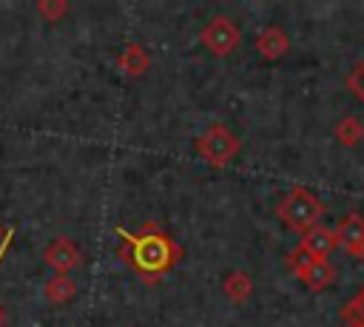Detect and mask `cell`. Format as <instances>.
<instances>
[{"mask_svg": "<svg viewBox=\"0 0 364 327\" xmlns=\"http://www.w3.org/2000/svg\"><path fill=\"white\" fill-rule=\"evenodd\" d=\"M279 213H282V219H284L290 227L310 230V227L318 222V216H321V202H318L313 193H307L304 188H296V191H290V193L282 199Z\"/></svg>", "mask_w": 364, "mask_h": 327, "instance_id": "cell-1", "label": "cell"}, {"mask_svg": "<svg viewBox=\"0 0 364 327\" xmlns=\"http://www.w3.org/2000/svg\"><path fill=\"white\" fill-rule=\"evenodd\" d=\"M202 43H205L213 54H228V51H233V48L239 45V28H236V23L228 20V17H213V20L205 26V31H202Z\"/></svg>", "mask_w": 364, "mask_h": 327, "instance_id": "cell-2", "label": "cell"}, {"mask_svg": "<svg viewBox=\"0 0 364 327\" xmlns=\"http://www.w3.org/2000/svg\"><path fill=\"white\" fill-rule=\"evenodd\" d=\"M199 151L205 154L208 162L222 165V162H228V159L236 154V136H233L228 128L216 125V128H210V131L199 139Z\"/></svg>", "mask_w": 364, "mask_h": 327, "instance_id": "cell-3", "label": "cell"}, {"mask_svg": "<svg viewBox=\"0 0 364 327\" xmlns=\"http://www.w3.org/2000/svg\"><path fill=\"white\" fill-rule=\"evenodd\" d=\"M43 259H46V264L54 270V273H68V270H74L77 264H80V250H77V245L71 242V239H54L48 247H46V253H43Z\"/></svg>", "mask_w": 364, "mask_h": 327, "instance_id": "cell-4", "label": "cell"}, {"mask_svg": "<svg viewBox=\"0 0 364 327\" xmlns=\"http://www.w3.org/2000/svg\"><path fill=\"white\" fill-rule=\"evenodd\" d=\"M333 239L350 250L353 256H364V219L361 216H347L344 222H338Z\"/></svg>", "mask_w": 364, "mask_h": 327, "instance_id": "cell-5", "label": "cell"}, {"mask_svg": "<svg viewBox=\"0 0 364 327\" xmlns=\"http://www.w3.org/2000/svg\"><path fill=\"white\" fill-rule=\"evenodd\" d=\"M74 293H77V284H74L68 276H63V273H54V276L43 284V296H46L51 304H63V301H68Z\"/></svg>", "mask_w": 364, "mask_h": 327, "instance_id": "cell-6", "label": "cell"}, {"mask_svg": "<svg viewBox=\"0 0 364 327\" xmlns=\"http://www.w3.org/2000/svg\"><path fill=\"white\" fill-rule=\"evenodd\" d=\"M301 250H307L313 259H324L333 250V233L324 227H310L304 242H301Z\"/></svg>", "mask_w": 364, "mask_h": 327, "instance_id": "cell-7", "label": "cell"}, {"mask_svg": "<svg viewBox=\"0 0 364 327\" xmlns=\"http://www.w3.org/2000/svg\"><path fill=\"white\" fill-rule=\"evenodd\" d=\"M299 276H301L313 290H321V287H327V284H330L333 270H330V264H327L324 259H310V262L299 270Z\"/></svg>", "mask_w": 364, "mask_h": 327, "instance_id": "cell-8", "label": "cell"}, {"mask_svg": "<svg viewBox=\"0 0 364 327\" xmlns=\"http://www.w3.org/2000/svg\"><path fill=\"white\" fill-rule=\"evenodd\" d=\"M139 264L145 267H162L165 264V250H162V242L159 239H148V242H139Z\"/></svg>", "mask_w": 364, "mask_h": 327, "instance_id": "cell-9", "label": "cell"}, {"mask_svg": "<svg viewBox=\"0 0 364 327\" xmlns=\"http://www.w3.org/2000/svg\"><path fill=\"white\" fill-rule=\"evenodd\" d=\"M259 45H262V51H264L267 57H276V54H282V51H284L287 40L282 37V31H279V28H267V31L259 37Z\"/></svg>", "mask_w": 364, "mask_h": 327, "instance_id": "cell-10", "label": "cell"}, {"mask_svg": "<svg viewBox=\"0 0 364 327\" xmlns=\"http://www.w3.org/2000/svg\"><path fill=\"white\" fill-rule=\"evenodd\" d=\"M336 134H338V139H341L344 145H353V142H355V139L364 134V128H361L355 119H344V122L336 128Z\"/></svg>", "mask_w": 364, "mask_h": 327, "instance_id": "cell-11", "label": "cell"}, {"mask_svg": "<svg viewBox=\"0 0 364 327\" xmlns=\"http://www.w3.org/2000/svg\"><path fill=\"white\" fill-rule=\"evenodd\" d=\"M225 287L233 293V299H242V296L247 293V282H245V276H242V273H236V276H233V279H230Z\"/></svg>", "mask_w": 364, "mask_h": 327, "instance_id": "cell-12", "label": "cell"}, {"mask_svg": "<svg viewBox=\"0 0 364 327\" xmlns=\"http://www.w3.org/2000/svg\"><path fill=\"white\" fill-rule=\"evenodd\" d=\"M353 313H355V316L364 321V290L355 296V301H353Z\"/></svg>", "mask_w": 364, "mask_h": 327, "instance_id": "cell-13", "label": "cell"}, {"mask_svg": "<svg viewBox=\"0 0 364 327\" xmlns=\"http://www.w3.org/2000/svg\"><path fill=\"white\" fill-rule=\"evenodd\" d=\"M0 236H3V227H0Z\"/></svg>", "mask_w": 364, "mask_h": 327, "instance_id": "cell-14", "label": "cell"}]
</instances>
